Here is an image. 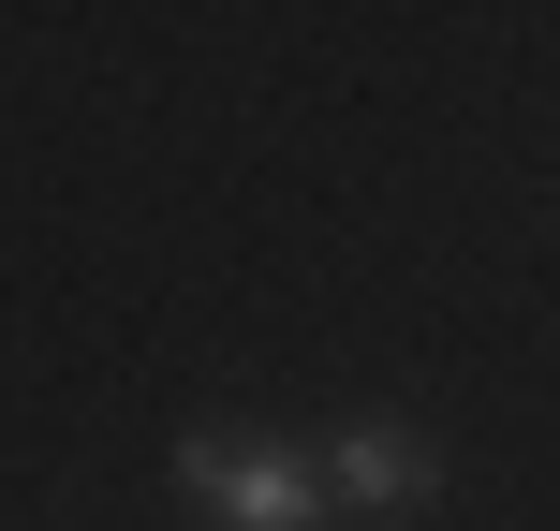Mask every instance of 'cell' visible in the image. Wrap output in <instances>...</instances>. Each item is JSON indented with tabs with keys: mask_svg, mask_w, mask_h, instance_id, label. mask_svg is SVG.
<instances>
[{
	"mask_svg": "<svg viewBox=\"0 0 560 531\" xmlns=\"http://www.w3.org/2000/svg\"><path fill=\"white\" fill-rule=\"evenodd\" d=\"M310 487H325V517L354 503V517H413L428 487H443V443L428 428H339L325 458H310Z\"/></svg>",
	"mask_w": 560,
	"mask_h": 531,
	"instance_id": "2",
	"label": "cell"
},
{
	"mask_svg": "<svg viewBox=\"0 0 560 531\" xmlns=\"http://www.w3.org/2000/svg\"><path fill=\"white\" fill-rule=\"evenodd\" d=\"M177 487H192L222 531H325V487H310V458H280V443L192 428V443H177Z\"/></svg>",
	"mask_w": 560,
	"mask_h": 531,
	"instance_id": "1",
	"label": "cell"
}]
</instances>
